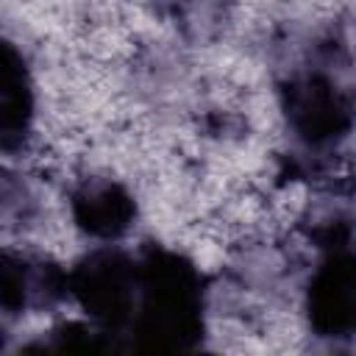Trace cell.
<instances>
[{"label": "cell", "instance_id": "5", "mask_svg": "<svg viewBox=\"0 0 356 356\" xmlns=\"http://www.w3.org/2000/svg\"><path fill=\"white\" fill-rule=\"evenodd\" d=\"M67 295V275L42 261H28L0 250V309L19 314L31 306H44Z\"/></svg>", "mask_w": 356, "mask_h": 356}, {"label": "cell", "instance_id": "2", "mask_svg": "<svg viewBox=\"0 0 356 356\" xmlns=\"http://www.w3.org/2000/svg\"><path fill=\"white\" fill-rule=\"evenodd\" d=\"M67 292L78 298L103 334H117L128 328L134 314L136 259L122 250H95L67 275Z\"/></svg>", "mask_w": 356, "mask_h": 356}, {"label": "cell", "instance_id": "4", "mask_svg": "<svg viewBox=\"0 0 356 356\" xmlns=\"http://www.w3.org/2000/svg\"><path fill=\"white\" fill-rule=\"evenodd\" d=\"M309 323L320 337H350L356 325V267L348 248L334 250L312 275Z\"/></svg>", "mask_w": 356, "mask_h": 356}, {"label": "cell", "instance_id": "6", "mask_svg": "<svg viewBox=\"0 0 356 356\" xmlns=\"http://www.w3.org/2000/svg\"><path fill=\"white\" fill-rule=\"evenodd\" d=\"M134 197L114 181H86L72 195L75 225L97 239H117L134 222Z\"/></svg>", "mask_w": 356, "mask_h": 356}, {"label": "cell", "instance_id": "1", "mask_svg": "<svg viewBox=\"0 0 356 356\" xmlns=\"http://www.w3.org/2000/svg\"><path fill=\"white\" fill-rule=\"evenodd\" d=\"M139 348L186 350L203 331V286L197 270L167 250L136 261V303L128 323Z\"/></svg>", "mask_w": 356, "mask_h": 356}, {"label": "cell", "instance_id": "3", "mask_svg": "<svg viewBox=\"0 0 356 356\" xmlns=\"http://www.w3.org/2000/svg\"><path fill=\"white\" fill-rule=\"evenodd\" d=\"M286 120L292 131L312 142H334L350 125V103L342 89L325 75H300L289 81L286 89Z\"/></svg>", "mask_w": 356, "mask_h": 356}, {"label": "cell", "instance_id": "7", "mask_svg": "<svg viewBox=\"0 0 356 356\" xmlns=\"http://www.w3.org/2000/svg\"><path fill=\"white\" fill-rule=\"evenodd\" d=\"M33 95L22 56L0 39V147H17L31 125Z\"/></svg>", "mask_w": 356, "mask_h": 356}]
</instances>
